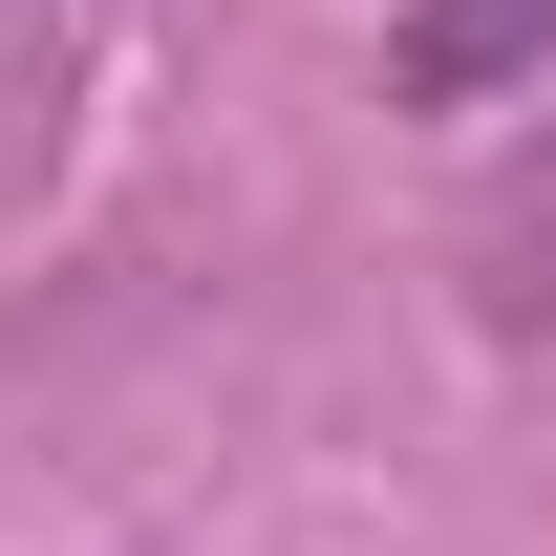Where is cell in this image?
<instances>
[{"mask_svg":"<svg viewBox=\"0 0 556 556\" xmlns=\"http://www.w3.org/2000/svg\"><path fill=\"white\" fill-rule=\"evenodd\" d=\"M386 65L428 108H514V86H556V0H386Z\"/></svg>","mask_w":556,"mask_h":556,"instance_id":"cell-1","label":"cell"}]
</instances>
